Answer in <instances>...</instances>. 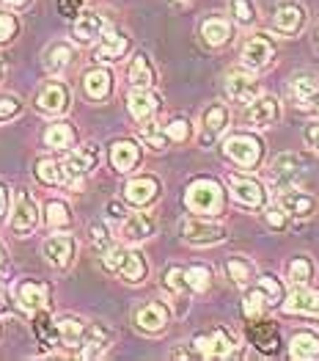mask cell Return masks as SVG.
<instances>
[{
    "label": "cell",
    "mask_w": 319,
    "mask_h": 361,
    "mask_svg": "<svg viewBox=\"0 0 319 361\" xmlns=\"http://www.w3.org/2000/svg\"><path fill=\"white\" fill-rule=\"evenodd\" d=\"M193 345H196V350L201 353L204 359H226V356L234 353L232 334H226L223 329L212 331L209 336H196Z\"/></svg>",
    "instance_id": "obj_8"
},
{
    "label": "cell",
    "mask_w": 319,
    "mask_h": 361,
    "mask_svg": "<svg viewBox=\"0 0 319 361\" xmlns=\"http://www.w3.org/2000/svg\"><path fill=\"white\" fill-rule=\"evenodd\" d=\"M287 314H319V290H306L303 284L284 301Z\"/></svg>",
    "instance_id": "obj_17"
},
{
    "label": "cell",
    "mask_w": 319,
    "mask_h": 361,
    "mask_svg": "<svg viewBox=\"0 0 319 361\" xmlns=\"http://www.w3.org/2000/svg\"><path fill=\"white\" fill-rule=\"evenodd\" d=\"M141 138H144L151 149H165V141H168L165 133H163V127H157V124H146L144 130H141Z\"/></svg>",
    "instance_id": "obj_44"
},
{
    "label": "cell",
    "mask_w": 319,
    "mask_h": 361,
    "mask_svg": "<svg viewBox=\"0 0 319 361\" xmlns=\"http://www.w3.org/2000/svg\"><path fill=\"white\" fill-rule=\"evenodd\" d=\"M306 138H308L311 147L319 149V124H308V127H306Z\"/></svg>",
    "instance_id": "obj_54"
},
{
    "label": "cell",
    "mask_w": 319,
    "mask_h": 361,
    "mask_svg": "<svg viewBox=\"0 0 319 361\" xmlns=\"http://www.w3.org/2000/svg\"><path fill=\"white\" fill-rule=\"evenodd\" d=\"M273 56H275V47H273V42L267 36H254L242 47V63L248 69H261L264 63H270Z\"/></svg>",
    "instance_id": "obj_15"
},
{
    "label": "cell",
    "mask_w": 319,
    "mask_h": 361,
    "mask_svg": "<svg viewBox=\"0 0 319 361\" xmlns=\"http://www.w3.org/2000/svg\"><path fill=\"white\" fill-rule=\"evenodd\" d=\"M267 224L273 226V229H287V212L284 210H267Z\"/></svg>",
    "instance_id": "obj_52"
},
{
    "label": "cell",
    "mask_w": 319,
    "mask_h": 361,
    "mask_svg": "<svg viewBox=\"0 0 319 361\" xmlns=\"http://www.w3.org/2000/svg\"><path fill=\"white\" fill-rule=\"evenodd\" d=\"M232 11L239 23H254V20H256V6H254V0H232Z\"/></svg>",
    "instance_id": "obj_45"
},
{
    "label": "cell",
    "mask_w": 319,
    "mask_h": 361,
    "mask_svg": "<svg viewBox=\"0 0 319 361\" xmlns=\"http://www.w3.org/2000/svg\"><path fill=\"white\" fill-rule=\"evenodd\" d=\"M289 356L292 359H300V361H311L319 356V336L308 331H300L292 336V345H289Z\"/></svg>",
    "instance_id": "obj_28"
},
{
    "label": "cell",
    "mask_w": 319,
    "mask_h": 361,
    "mask_svg": "<svg viewBox=\"0 0 319 361\" xmlns=\"http://www.w3.org/2000/svg\"><path fill=\"white\" fill-rule=\"evenodd\" d=\"M317 111H319V102H317Z\"/></svg>",
    "instance_id": "obj_60"
},
{
    "label": "cell",
    "mask_w": 319,
    "mask_h": 361,
    "mask_svg": "<svg viewBox=\"0 0 319 361\" xmlns=\"http://www.w3.org/2000/svg\"><path fill=\"white\" fill-rule=\"evenodd\" d=\"M179 232H182V238L190 243H218L223 240V226L220 224H209V221H201V218H190V221H184L182 226H179Z\"/></svg>",
    "instance_id": "obj_9"
},
{
    "label": "cell",
    "mask_w": 319,
    "mask_h": 361,
    "mask_svg": "<svg viewBox=\"0 0 319 361\" xmlns=\"http://www.w3.org/2000/svg\"><path fill=\"white\" fill-rule=\"evenodd\" d=\"M91 243H94L99 251H108V248L113 245V243H111V235L105 232L102 224H94V226H91Z\"/></svg>",
    "instance_id": "obj_48"
},
{
    "label": "cell",
    "mask_w": 319,
    "mask_h": 361,
    "mask_svg": "<svg viewBox=\"0 0 319 361\" xmlns=\"http://www.w3.org/2000/svg\"><path fill=\"white\" fill-rule=\"evenodd\" d=\"M83 89H86L91 99H105L113 89V78H111L108 69H91L83 78Z\"/></svg>",
    "instance_id": "obj_26"
},
{
    "label": "cell",
    "mask_w": 319,
    "mask_h": 361,
    "mask_svg": "<svg viewBox=\"0 0 319 361\" xmlns=\"http://www.w3.org/2000/svg\"><path fill=\"white\" fill-rule=\"evenodd\" d=\"M56 331H58V342H63L66 348H80L83 334H86V323L80 317H61L56 320Z\"/></svg>",
    "instance_id": "obj_25"
},
{
    "label": "cell",
    "mask_w": 319,
    "mask_h": 361,
    "mask_svg": "<svg viewBox=\"0 0 319 361\" xmlns=\"http://www.w3.org/2000/svg\"><path fill=\"white\" fill-rule=\"evenodd\" d=\"M6 262V248H3V243H0V265Z\"/></svg>",
    "instance_id": "obj_57"
},
{
    "label": "cell",
    "mask_w": 319,
    "mask_h": 361,
    "mask_svg": "<svg viewBox=\"0 0 319 361\" xmlns=\"http://www.w3.org/2000/svg\"><path fill=\"white\" fill-rule=\"evenodd\" d=\"M44 212H47V224L50 226H66L69 224V210H66V204L63 202H50L47 207H44Z\"/></svg>",
    "instance_id": "obj_43"
},
{
    "label": "cell",
    "mask_w": 319,
    "mask_h": 361,
    "mask_svg": "<svg viewBox=\"0 0 319 361\" xmlns=\"http://www.w3.org/2000/svg\"><path fill=\"white\" fill-rule=\"evenodd\" d=\"M201 36L206 44H212V47H220V44H226L229 42V36H232V25L226 23V20H220V17H212V20H206L201 25Z\"/></svg>",
    "instance_id": "obj_32"
},
{
    "label": "cell",
    "mask_w": 319,
    "mask_h": 361,
    "mask_svg": "<svg viewBox=\"0 0 319 361\" xmlns=\"http://www.w3.org/2000/svg\"><path fill=\"white\" fill-rule=\"evenodd\" d=\"M96 160H99V152H96L94 144H86V147H77L75 152H69V154H66V160L61 163L66 182L86 177L88 171H94V169H96Z\"/></svg>",
    "instance_id": "obj_5"
},
{
    "label": "cell",
    "mask_w": 319,
    "mask_h": 361,
    "mask_svg": "<svg viewBox=\"0 0 319 361\" xmlns=\"http://www.w3.org/2000/svg\"><path fill=\"white\" fill-rule=\"evenodd\" d=\"M36 224H39V207L28 190H20L14 199V210H11V229L17 235H28L36 229Z\"/></svg>",
    "instance_id": "obj_6"
},
{
    "label": "cell",
    "mask_w": 319,
    "mask_h": 361,
    "mask_svg": "<svg viewBox=\"0 0 319 361\" xmlns=\"http://www.w3.org/2000/svg\"><path fill=\"white\" fill-rule=\"evenodd\" d=\"M157 97L151 94L149 89H132L130 91V97H127V108H130V114H132V119L138 121H146L154 116V111H157Z\"/></svg>",
    "instance_id": "obj_22"
},
{
    "label": "cell",
    "mask_w": 319,
    "mask_h": 361,
    "mask_svg": "<svg viewBox=\"0 0 319 361\" xmlns=\"http://www.w3.org/2000/svg\"><path fill=\"white\" fill-rule=\"evenodd\" d=\"M157 190H160L157 180H151V177H138V180L127 182L124 199H127L130 204H135V207H146L149 202H154Z\"/></svg>",
    "instance_id": "obj_19"
},
{
    "label": "cell",
    "mask_w": 319,
    "mask_h": 361,
    "mask_svg": "<svg viewBox=\"0 0 319 361\" xmlns=\"http://www.w3.org/2000/svg\"><path fill=\"white\" fill-rule=\"evenodd\" d=\"M209 279H212V273H209V268H204V265H193V268L184 271V284L190 290H196V293H204L209 287Z\"/></svg>",
    "instance_id": "obj_40"
},
{
    "label": "cell",
    "mask_w": 319,
    "mask_h": 361,
    "mask_svg": "<svg viewBox=\"0 0 319 361\" xmlns=\"http://www.w3.org/2000/svg\"><path fill=\"white\" fill-rule=\"evenodd\" d=\"M223 152H226V157H232L237 166L251 169V166L259 163L261 144L256 141V138H251V135H232V138H226Z\"/></svg>",
    "instance_id": "obj_4"
},
{
    "label": "cell",
    "mask_w": 319,
    "mask_h": 361,
    "mask_svg": "<svg viewBox=\"0 0 319 361\" xmlns=\"http://www.w3.org/2000/svg\"><path fill=\"white\" fill-rule=\"evenodd\" d=\"M138 157H141V152H138V144H135V141H116V144L111 147V163H113L116 171H130V169H135Z\"/></svg>",
    "instance_id": "obj_27"
},
{
    "label": "cell",
    "mask_w": 319,
    "mask_h": 361,
    "mask_svg": "<svg viewBox=\"0 0 319 361\" xmlns=\"http://www.w3.org/2000/svg\"><path fill=\"white\" fill-rule=\"evenodd\" d=\"M267 306H273V301L267 298V293H264L261 287H256V290H251V293H248V295L242 298V312H245V317H251V320H256V317H261Z\"/></svg>",
    "instance_id": "obj_37"
},
{
    "label": "cell",
    "mask_w": 319,
    "mask_h": 361,
    "mask_svg": "<svg viewBox=\"0 0 319 361\" xmlns=\"http://www.w3.org/2000/svg\"><path fill=\"white\" fill-rule=\"evenodd\" d=\"M58 8L63 17H75V11H77V0H58Z\"/></svg>",
    "instance_id": "obj_53"
},
{
    "label": "cell",
    "mask_w": 319,
    "mask_h": 361,
    "mask_svg": "<svg viewBox=\"0 0 319 361\" xmlns=\"http://www.w3.org/2000/svg\"><path fill=\"white\" fill-rule=\"evenodd\" d=\"M226 271H229V276L234 279V284H239V287L251 284V276H254V265H251V262H245V259H232V262L226 265Z\"/></svg>",
    "instance_id": "obj_41"
},
{
    "label": "cell",
    "mask_w": 319,
    "mask_h": 361,
    "mask_svg": "<svg viewBox=\"0 0 319 361\" xmlns=\"http://www.w3.org/2000/svg\"><path fill=\"white\" fill-rule=\"evenodd\" d=\"M259 287L264 290V293H267V298H270L273 303L281 301V284H278V281H275L273 276H261V279H259Z\"/></svg>",
    "instance_id": "obj_49"
},
{
    "label": "cell",
    "mask_w": 319,
    "mask_h": 361,
    "mask_svg": "<svg viewBox=\"0 0 319 361\" xmlns=\"http://www.w3.org/2000/svg\"><path fill=\"white\" fill-rule=\"evenodd\" d=\"M36 108L42 114H63L69 108V89L63 83H47L36 97Z\"/></svg>",
    "instance_id": "obj_12"
},
{
    "label": "cell",
    "mask_w": 319,
    "mask_h": 361,
    "mask_svg": "<svg viewBox=\"0 0 319 361\" xmlns=\"http://www.w3.org/2000/svg\"><path fill=\"white\" fill-rule=\"evenodd\" d=\"M14 301L23 312H39L50 301V287L39 281H20L14 287Z\"/></svg>",
    "instance_id": "obj_7"
},
{
    "label": "cell",
    "mask_w": 319,
    "mask_h": 361,
    "mask_svg": "<svg viewBox=\"0 0 319 361\" xmlns=\"http://www.w3.org/2000/svg\"><path fill=\"white\" fill-rule=\"evenodd\" d=\"M121 235L132 243L151 238L154 235V218L149 212H132V215H127L124 224H121Z\"/></svg>",
    "instance_id": "obj_20"
},
{
    "label": "cell",
    "mask_w": 319,
    "mask_h": 361,
    "mask_svg": "<svg viewBox=\"0 0 319 361\" xmlns=\"http://www.w3.org/2000/svg\"><path fill=\"white\" fill-rule=\"evenodd\" d=\"M127 39L116 33V30H102V44L96 47V53H94V59L96 61H116L121 59L124 53H127Z\"/></svg>",
    "instance_id": "obj_24"
},
{
    "label": "cell",
    "mask_w": 319,
    "mask_h": 361,
    "mask_svg": "<svg viewBox=\"0 0 319 361\" xmlns=\"http://www.w3.org/2000/svg\"><path fill=\"white\" fill-rule=\"evenodd\" d=\"M108 215H111V218H124V210H121V204L111 202V204H108Z\"/></svg>",
    "instance_id": "obj_55"
},
{
    "label": "cell",
    "mask_w": 319,
    "mask_h": 361,
    "mask_svg": "<svg viewBox=\"0 0 319 361\" xmlns=\"http://www.w3.org/2000/svg\"><path fill=\"white\" fill-rule=\"evenodd\" d=\"M303 157L300 154H292V152H284L278 154L273 163H270V182L275 190H287V188H294L297 180L303 177Z\"/></svg>",
    "instance_id": "obj_3"
},
{
    "label": "cell",
    "mask_w": 319,
    "mask_h": 361,
    "mask_svg": "<svg viewBox=\"0 0 319 361\" xmlns=\"http://www.w3.org/2000/svg\"><path fill=\"white\" fill-rule=\"evenodd\" d=\"M6 207H8V196H6V190L0 188V218H3V212H6Z\"/></svg>",
    "instance_id": "obj_56"
},
{
    "label": "cell",
    "mask_w": 319,
    "mask_h": 361,
    "mask_svg": "<svg viewBox=\"0 0 319 361\" xmlns=\"http://www.w3.org/2000/svg\"><path fill=\"white\" fill-rule=\"evenodd\" d=\"M226 124H229V111H226V105H220V102L209 105V108L204 111V119H201V144L204 147H209V144L226 130Z\"/></svg>",
    "instance_id": "obj_14"
},
{
    "label": "cell",
    "mask_w": 319,
    "mask_h": 361,
    "mask_svg": "<svg viewBox=\"0 0 319 361\" xmlns=\"http://www.w3.org/2000/svg\"><path fill=\"white\" fill-rule=\"evenodd\" d=\"M165 138L168 141H187V135H190V127H187V121L184 119H174L165 130Z\"/></svg>",
    "instance_id": "obj_46"
},
{
    "label": "cell",
    "mask_w": 319,
    "mask_h": 361,
    "mask_svg": "<svg viewBox=\"0 0 319 361\" xmlns=\"http://www.w3.org/2000/svg\"><path fill=\"white\" fill-rule=\"evenodd\" d=\"M278 119V99L275 97H256L245 108V121L251 127H270Z\"/></svg>",
    "instance_id": "obj_13"
},
{
    "label": "cell",
    "mask_w": 319,
    "mask_h": 361,
    "mask_svg": "<svg viewBox=\"0 0 319 361\" xmlns=\"http://www.w3.org/2000/svg\"><path fill=\"white\" fill-rule=\"evenodd\" d=\"M72 141H75V130H72L66 121L50 124V127L44 130V144L53 147V149H66V147H72Z\"/></svg>",
    "instance_id": "obj_35"
},
{
    "label": "cell",
    "mask_w": 319,
    "mask_h": 361,
    "mask_svg": "<svg viewBox=\"0 0 319 361\" xmlns=\"http://www.w3.org/2000/svg\"><path fill=\"white\" fill-rule=\"evenodd\" d=\"M6 3H11V6H23V3H28V0H6Z\"/></svg>",
    "instance_id": "obj_58"
},
{
    "label": "cell",
    "mask_w": 319,
    "mask_h": 361,
    "mask_svg": "<svg viewBox=\"0 0 319 361\" xmlns=\"http://www.w3.org/2000/svg\"><path fill=\"white\" fill-rule=\"evenodd\" d=\"M72 47L69 44H53L47 53H44V69L47 72H53V75H58V72H63L69 63H72Z\"/></svg>",
    "instance_id": "obj_36"
},
{
    "label": "cell",
    "mask_w": 319,
    "mask_h": 361,
    "mask_svg": "<svg viewBox=\"0 0 319 361\" xmlns=\"http://www.w3.org/2000/svg\"><path fill=\"white\" fill-rule=\"evenodd\" d=\"M165 287L171 290V293H182L187 284H184V271L182 268H168L165 273Z\"/></svg>",
    "instance_id": "obj_47"
},
{
    "label": "cell",
    "mask_w": 319,
    "mask_h": 361,
    "mask_svg": "<svg viewBox=\"0 0 319 361\" xmlns=\"http://www.w3.org/2000/svg\"><path fill=\"white\" fill-rule=\"evenodd\" d=\"M0 78H3V63H0Z\"/></svg>",
    "instance_id": "obj_59"
},
{
    "label": "cell",
    "mask_w": 319,
    "mask_h": 361,
    "mask_svg": "<svg viewBox=\"0 0 319 361\" xmlns=\"http://www.w3.org/2000/svg\"><path fill=\"white\" fill-rule=\"evenodd\" d=\"M314 199L308 196V193H303V190H297V188H287L284 193H281V210L287 212V215H294V218H308L311 212H314Z\"/></svg>",
    "instance_id": "obj_21"
},
{
    "label": "cell",
    "mask_w": 319,
    "mask_h": 361,
    "mask_svg": "<svg viewBox=\"0 0 319 361\" xmlns=\"http://www.w3.org/2000/svg\"><path fill=\"white\" fill-rule=\"evenodd\" d=\"M273 23H275V28L281 30V33H294L303 25V8L297 3H284V6H278Z\"/></svg>",
    "instance_id": "obj_29"
},
{
    "label": "cell",
    "mask_w": 319,
    "mask_h": 361,
    "mask_svg": "<svg viewBox=\"0 0 319 361\" xmlns=\"http://www.w3.org/2000/svg\"><path fill=\"white\" fill-rule=\"evenodd\" d=\"M111 345V331L99 323L94 326H86V334H83V342H80V356L83 359H96L105 353V348Z\"/></svg>",
    "instance_id": "obj_18"
},
{
    "label": "cell",
    "mask_w": 319,
    "mask_h": 361,
    "mask_svg": "<svg viewBox=\"0 0 319 361\" xmlns=\"http://www.w3.org/2000/svg\"><path fill=\"white\" fill-rule=\"evenodd\" d=\"M251 342L259 348L261 353H275V348H278V331L273 329V323H254L251 326Z\"/></svg>",
    "instance_id": "obj_33"
},
{
    "label": "cell",
    "mask_w": 319,
    "mask_h": 361,
    "mask_svg": "<svg viewBox=\"0 0 319 361\" xmlns=\"http://www.w3.org/2000/svg\"><path fill=\"white\" fill-rule=\"evenodd\" d=\"M33 331H36L39 342H42L44 348H53V345L58 342V331H56L53 320H50L47 312H42V309H39V314H36V320H33Z\"/></svg>",
    "instance_id": "obj_38"
},
{
    "label": "cell",
    "mask_w": 319,
    "mask_h": 361,
    "mask_svg": "<svg viewBox=\"0 0 319 361\" xmlns=\"http://www.w3.org/2000/svg\"><path fill=\"white\" fill-rule=\"evenodd\" d=\"M36 177L44 182V185H63L66 177H63V169L56 160H39L36 163Z\"/></svg>",
    "instance_id": "obj_39"
},
{
    "label": "cell",
    "mask_w": 319,
    "mask_h": 361,
    "mask_svg": "<svg viewBox=\"0 0 319 361\" xmlns=\"http://www.w3.org/2000/svg\"><path fill=\"white\" fill-rule=\"evenodd\" d=\"M102 265H105V271L121 273V276H124L127 281H132V284L144 281V276H146L144 257H141L138 251L121 248V245H111L108 251H102Z\"/></svg>",
    "instance_id": "obj_1"
},
{
    "label": "cell",
    "mask_w": 319,
    "mask_h": 361,
    "mask_svg": "<svg viewBox=\"0 0 319 361\" xmlns=\"http://www.w3.org/2000/svg\"><path fill=\"white\" fill-rule=\"evenodd\" d=\"M127 78H130V83H132L135 89H149V86L154 83V72H151V66H149V59H146V56H135L132 63H130Z\"/></svg>",
    "instance_id": "obj_34"
},
{
    "label": "cell",
    "mask_w": 319,
    "mask_h": 361,
    "mask_svg": "<svg viewBox=\"0 0 319 361\" xmlns=\"http://www.w3.org/2000/svg\"><path fill=\"white\" fill-rule=\"evenodd\" d=\"M20 114V102L17 97H0V121L3 119H11Z\"/></svg>",
    "instance_id": "obj_50"
},
{
    "label": "cell",
    "mask_w": 319,
    "mask_h": 361,
    "mask_svg": "<svg viewBox=\"0 0 319 361\" xmlns=\"http://www.w3.org/2000/svg\"><path fill=\"white\" fill-rule=\"evenodd\" d=\"M229 185H232V196L234 202H239V204H245V207H259L261 202H264V190H261V185L256 180H251V177H229Z\"/></svg>",
    "instance_id": "obj_16"
},
{
    "label": "cell",
    "mask_w": 319,
    "mask_h": 361,
    "mask_svg": "<svg viewBox=\"0 0 319 361\" xmlns=\"http://www.w3.org/2000/svg\"><path fill=\"white\" fill-rule=\"evenodd\" d=\"M226 94L232 102H251L259 97V80L251 72H232L226 78Z\"/></svg>",
    "instance_id": "obj_10"
},
{
    "label": "cell",
    "mask_w": 319,
    "mask_h": 361,
    "mask_svg": "<svg viewBox=\"0 0 319 361\" xmlns=\"http://www.w3.org/2000/svg\"><path fill=\"white\" fill-rule=\"evenodd\" d=\"M289 279L292 284H308V279H311V262L306 259V257H297L294 262L289 265Z\"/></svg>",
    "instance_id": "obj_42"
},
{
    "label": "cell",
    "mask_w": 319,
    "mask_h": 361,
    "mask_svg": "<svg viewBox=\"0 0 319 361\" xmlns=\"http://www.w3.org/2000/svg\"><path fill=\"white\" fill-rule=\"evenodd\" d=\"M184 204L196 215H215L223 207V190L215 180H196L184 190Z\"/></svg>",
    "instance_id": "obj_2"
},
{
    "label": "cell",
    "mask_w": 319,
    "mask_h": 361,
    "mask_svg": "<svg viewBox=\"0 0 319 361\" xmlns=\"http://www.w3.org/2000/svg\"><path fill=\"white\" fill-rule=\"evenodd\" d=\"M102 30H105V20H102L96 11H86V14H80V17L75 20V36H77V42H91V39H96Z\"/></svg>",
    "instance_id": "obj_30"
},
{
    "label": "cell",
    "mask_w": 319,
    "mask_h": 361,
    "mask_svg": "<svg viewBox=\"0 0 319 361\" xmlns=\"http://www.w3.org/2000/svg\"><path fill=\"white\" fill-rule=\"evenodd\" d=\"M42 254L53 268H66L72 262V257H75V240L66 238V235H53V238L44 240Z\"/></svg>",
    "instance_id": "obj_11"
},
{
    "label": "cell",
    "mask_w": 319,
    "mask_h": 361,
    "mask_svg": "<svg viewBox=\"0 0 319 361\" xmlns=\"http://www.w3.org/2000/svg\"><path fill=\"white\" fill-rule=\"evenodd\" d=\"M135 323H138L144 331L157 334L168 326V312H165V306H163V303H146V306L138 309Z\"/></svg>",
    "instance_id": "obj_23"
},
{
    "label": "cell",
    "mask_w": 319,
    "mask_h": 361,
    "mask_svg": "<svg viewBox=\"0 0 319 361\" xmlns=\"http://www.w3.org/2000/svg\"><path fill=\"white\" fill-rule=\"evenodd\" d=\"M289 91L300 108H311V102L319 94V80L317 78H297V80H292Z\"/></svg>",
    "instance_id": "obj_31"
},
{
    "label": "cell",
    "mask_w": 319,
    "mask_h": 361,
    "mask_svg": "<svg viewBox=\"0 0 319 361\" xmlns=\"http://www.w3.org/2000/svg\"><path fill=\"white\" fill-rule=\"evenodd\" d=\"M14 33H17V20L11 14H3L0 11V42H8Z\"/></svg>",
    "instance_id": "obj_51"
}]
</instances>
